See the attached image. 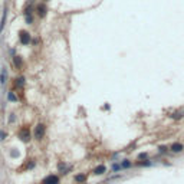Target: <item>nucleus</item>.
<instances>
[{
  "label": "nucleus",
  "mask_w": 184,
  "mask_h": 184,
  "mask_svg": "<svg viewBox=\"0 0 184 184\" xmlns=\"http://www.w3.org/2000/svg\"><path fill=\"white\" fill-rule=\"evenodd\" d=\"M147 157H148L147 152H143V154H140V155H138V160H145Z\"/></svg>",
  "instance_id": "17"
},
{
  "label": "nucleus",
  "mask_w": 184,
  "mask_h": 184,
  "mask_svg": "<svg viewBox=\"0 0 184 184\" xmlns=\"http://www.w3.org/2000/svg\"><path fill=\"white\" fill-rule=\"evenodd\" d=\"M130 165H131V163H130L128 160H125V161L122 163V167H130Z\"/></svg>",
  "instance_id": "20"
},
{
  "label": "nucleus",
  "mask_w": 184,
  "mask_h": 184,
  "mask_svg": "<svg viewBox=\"0 0 184 184\" xmlns=\"http://www.w3.org/2000/svg\"><path fill=\"white\" fill-rule=\"evenodd\" d=\"M7 137V132L6 131H0V141H4Z\"/></svg>",
  "instance_id": "16"
},
{
  "label": "nucleus",
  "mask_w": 184,
  "mask_h": 184,
  "mask_svg": "<svg viewBox=\"0 0 184 184\" xmlns=\"http://www.w3.org/2000/svg\"><path fill=\"white\" fill-rule=\"evenodd\" d=\"M6 17H7V10L4 9V13H3V16H1V20H0V32H3V29H4V23H6Z\"/></svg>",
  "instance_id": "11"
},
{
  "label": "nucleus",
  "mask_w": 184,
  "mask_h": 184,
  "mask_svg": "<svg viewBox=\"0 0 184 184\" xmlns=\"http://www.w3.org/2000/svg\"><path fill=\"white\" fill-rule=\"evenodd\" d=\"M7 99H9L10 102H17V96L14 95V92H13V91H10V92L7 94Z\"/></svg>",
  "instance_id": "13"
},
{
  "label": "nucleus",
  "mask_w": 184,
  "mask_h": 184,
  "mask_svg": "<svg viewBox=\"0 0 184 184\" xmlns=\"http://www.w3.org/2000/svg\"><path fill=\"white\" fill-rule=\"evenodd\" d=\"M35 165H36V163H35L33 160H30V161H29V163H28V164L25 165V170H32V168H33Z\"/></svg>",
  "instance_id": "14"
},
{
  "label": "nucleus",
  "mask_w": 184,
  "mask_h": 184,
  "mask_svg": "<svg viewBox=\"0 0 184 184\" xmlns=\"http://www.w3.org/2000/svg\"><path fill=\"white\" fill-rule=\"evenodd\" d=\"M170 150H171L173 152H181L184 150V145L181 143H173V144L170 145Z\"/></svg>",
  "instance_id": "6"
},
{
  "label": "nucleus",
  "mask_w": 184,
  "mask_h": 184,
  "mask_svg": "<svg viewBox=\"0 0 184 184\" xmlns=\"http://www.w3.org/2000/svg\"><path fill=\"white\" fill-rule=\"evenodd\" d=\"M17 135H19V138L23 141V143H29L30 141V138H32V132H30V128L29 127H22L19 131H17Z\"/></svg>",
  "instance_id": "1"
},
{
  "label": "nucleus",
  "mask_w": 184,
  "mask_h": 184,
  "mask_svg": "<svg viewBox=\"0 0 184 184\" xmlns=\"http://www.w3.org/2000/svg\"><path fill=\"white\" fill-rule=\"evenodd\" d=\"M6 79H7V71H6V68H1V71H0V83L4 85Z\"/></svg>",
  "instance_id": "9"
},
{
  "label": "nucleus",
  "mask_w": 184,
  "mask_h": 184,
  "mask_svg": "<svg viewBox=\"0 0 184 184\" xmlns=\"http://www.w3.org/2000/svg\"><path fill=\"white\" fill-rule=\"evenodd\" d=\"M30 40H32V37H30V33L29 32H26V30H20L19 32V42L22 43V45H29L30 43Z\"/></svg>",
  "instance_id": "4"
},
{
  "label": "nucleus",
  "mask_w": 184,
  "mask_h": 184,
  "mask_svg": "<svg viewBox=\"0 0 184 184\" xmlns=\"http://www.w3.org/2000/svg\"><path fill=\"white\" fill-rule=\"evenodd\" d=\"M36 12H37V16H39V17H45V16H46V12H48V7H46V4H45V3H40V4H37Z\"/></svg>",
  "instance_id": "5"
},
{
  "label": "nucleus",
  "mask_w": 184,
  "mask_h": 184,
  "mask_svg": "<svg viewBox=\"0 0 184 184\" xmlns=\"http://www.w3.org/2000/svg\"><path fill=\"white\" fill-rule=\"evenodd\" d=\"M32 22H33V19H32V16H30V14H28V16H26V23H28V25H30Z\"/></svg>",
  "instance_id": "18"
},
{
  "label": "nucleus",
  "mask_w": 184,
  "mask_h": 184,
  "mask_svg": "<svg viewBox=\"0 0 184 184\" xmlns=\"http://www.w3.org/2000/svg\"><path fill=\"white\" fill-rule=\"evenodd\" d=\"M59 183H61V178L56 174H49L40 181V184H59Z\"/></svg>",
  "instance_id": "3"
},
{
  "label": "nucleus",
  "mask_w": 184,
  "mask_h": 184,
  "mask_svg": "<svg viewBox=\"0 0 184 184\" xmlns=\"http://www.w3.org/2000/svg\"><path fill=\"white\" fill-rule=\"evenodd\" d=\"M10 155H12L13 158H16V157H19V152H17V151H12V152H10Z\"/></svg>",
  "instance_id": "19"
},
{
  "label": "nucleus",
  "mask_w": 184,
  "mask_h": 184,
  "mask_svg": "<svg viewBox=\"0 0 184 184\" xmlns=\"http://www.w3.org/2000/svg\"><path fill=\"white\" fill-rule=\"evenodd\" d=\"M158 150H160L161 152H165V151H167V148H165V147H160Z\"/></svg>",
  "instance_id": "22"
},
{
  "label": "nucleus",
  "mask_w": 184,
  "mask_h": 184,
  "mask_svg": "<svg viewBox=\"0 0 184 184\" xmlns=\"http://www.w3.org/2000/svg\"><path fill=\"white\" fill-rule=\"evenodd\" d=\"M105 171H107V168H105V165H102V164L94 168V174H95V176H102Z\"/></svg>",
  "instance_id": "8"
},
{
  "label": "nucleus",
  "mask_w": 184,
  "mask_h": 184,
  "mask_svg": "<svg viewBox=\"0 0 184 184\" xmlns=\"http://www.w3.org/2000/svg\"><path fill=\"white\" fill-rule=\"evenodd\" d=\"M13 62H14V66H16L17 69H20V68L23 66V59H22L20 56H14V58H13Z\"/></svg>",
  "instance_id": "10"
},
{
  "label": "nucleus",
  "mask_w": 184,
  "mask_h": 184,
  "mask_svg": "<svg viewBox=\"0 0 184 184\" xmlns=\"http://www.w3.org/2000/svg\"><path fill=\"white\" fill-rule=\"evenodd\" d=\"M75 181L76 183H85L86 181V174H78V176H75Z\"/></svg>",
  "instance_id": "12"
},
{
  "label": "nucleus",
  "mask_w": 184,
  "mask_h": 184,
  "mask_svg": "<svg viewBox=\"0 0 184 184\" xmlns=\"http://www.w3.org/2000/svg\"><path fill=\"white\" fill-rule=\"evenodd\" d=\"M45 134H46V125H45V124H37L36 127H35V130H33V137H35V140L40 141V140L45 137Z\"/></svg>",
  "instance_id": "2"
},
{
  "label": "nucleus",
  "mask_w": 184,
  "mask_h": 184,
  "mask_svg": "<svg viewBox=\"0 0 184 184\" xmlns=\"http://www.w3.org/2000/svg\"><path fill=\"white\" fill-rule=\"evenodd\" d=\"M183 115H184V112H181V111H178V112H174V114H173L171 116H173L174 119H180V118H181Z\"/></svg>",
  "instance_id": "15"
},
{
  "label": "nucleus",
  "mask_w": 184,
  "mask_h": 184,
  "mask_svg": "<svg viewBox=\"0 0 184 184\" xmlns=\"http://www.w3.org/2000/svg\"><path fill=\"white\" fill-rule=\"evenodd\" d=\"M25 83H26V79H25L23 76H17V78L14 79V86H16V88H23Z\"/></svg>",
  "instance_id": "7"
},
{
  "label": "nucleus",
  "mask_w": 184,
  "mask_h": 184,
  "mask_svg": "<svg viewBox=\"0 0 184 184\" xmlns=\"http://www.w3.org/2000/svg\"><path fill=\"white\" fill-rule=\"evenodd\" d=\"M119 168H121V167H119V165H114V167H112V170H114V171H118V170H119Z\"/></svg>",
  "instance_id": "21"
}]
</instances>
